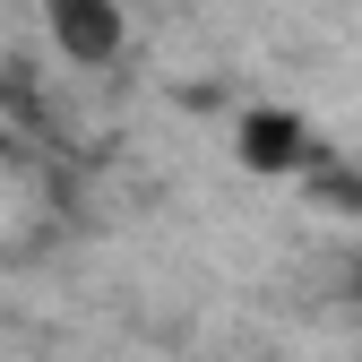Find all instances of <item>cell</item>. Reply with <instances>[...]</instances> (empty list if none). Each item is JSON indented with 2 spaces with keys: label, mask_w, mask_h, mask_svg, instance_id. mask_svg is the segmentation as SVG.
I'll use <instances>...</instances> for the list:
<instances>
[{
  "label": "cell",
  "mask_w": 362,
  "mask_h": 362,
  "mask_svg": "<svg viewBox=\"0 0 362 362\" xmlns=\"http://www.w3.org/2000/svg\"><path fill=\"white\" fill-rule=\"evenodd\" d=\"M310 199H328V207L362 216V173H345V164H310Z\"/></svg>",
  "instance_id": "obj_3"
},
{
  "label": "cell",
  "mask_w": 362,
  "mask_h": 362,
  "mask_svg": "<svg viewBox=\"0 0 362 362\" xmlns=\"http://www.w3.org/2000/svg\"><path fill=\"white\" fill-rule=\"evenodd\" d=\"M52 43H61L78 69H112L121 43H129V26H121L112 0H52Z\"/></svg>",
  "instance_id": "obj_1"
},
{
  "label": "cell",
  "mask_w": 362,
  "mask_h": 362,
  "mask_svg": "<svg viewBox=\"0 0 362 362\" xmlns=\"http://www.w3.org/2000/svg\"><path fill=\"white\" fill-rule=\"evenodd\" d=\"M242 164H250V173H293V164H310L302 121H293V112H250V121H242Z\"/></svg>",
  "instance_id": "obj_2"
}]
</instances>
